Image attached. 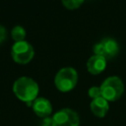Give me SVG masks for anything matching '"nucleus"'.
I'll list each match as a JSON object with an SVG mask.
<instances>
[{
    "label": "nucleus",
    "instance_id": "obj_1",
    "mask_svg": "<svg viewBox=\"0 0 126 126\" xmlns=\"http://www.w3.org/2000/svg\"><path fill=\"white\" fill-rule=\"evenodd\" d=\"M13 93L20 100L26 102L27 105L32 106V102L37 98L39 87L32 78L23 76L14 82Z\"/></svg>",
    "mask_w": 126,
    "mask_h": 126
},
{
    "label": "nucleus",
    "instance_id": "obj_2",
    "mask_svg": "<svg viewBox=\"0 0 126 126\" xmlns=\"http://www.w3.org/2000/svg\"><path fill=\"white\" fill-rule=\"evenodd\" d=\"M78 72L73 67L61 68L54 77V85L56 89L62 93L72 91L78 83Z\"/></svg>",
    "mask_w": 126,
    "mask_h": 126
},
{
    "label": "nucleus",
    "instance_id": "obj_3",
    "mask_svg": "<svg viewBox=\"0 0 126 126\" xmlns=\"http://www.w3.org/2000/svg\"><path fill=\"white\" fill-rule=\"evenodd\" d=\"M99 87L102 97L107 101L117 100L124 93V84L118 76L107 77Z\"/></svg>",
    "mask_w": 126,
    "mask_h": 126
},
{
    "label": "nucleus",
    "instance_id": "obj_4",
    "mask_svg": "<svg viewBox=\"0 0 126 126\" xmlns=\"http://www.w3.org/2000/svg\"><path fill=\"white\" fill-rule=\"evenodd\" d=\"M11 55L13 60L18 64H28L34 55V49L32 45L27 40L15 42L11 49Z\"/></svg>",
    "mask_w": 126,
    "mask_h": 126
},
{
    "label": "nucleus",
    "instance_id": "obj_5",
    "mask_svg": "<svg viewBox=\"0 0 126 126\" xmlns=\"http://www.w3.org/2000/svg\"><path fill=\"white\" fill-rule=\"evenodd\" d=\"M94 55L102 56L105 59H112L119 53V44L117 40L112 37L102 38L100 41L94 44Z\"/></svg>",
    "mask_w": 126,
    "mask_h": 126
},
{
    "label": "nucleus",
    "instance_id": "obj_6",
    "mask_svg": "<svg viewBox=\"0 0 126 126\" xmlns=\"http://www.w3.org/2000/svg\"><path fill=\"white\" fill-rule=\"evenodd\" d=\"M53 126H79V114L71 108H62L52 116Z\"/></svg>",
    "mask_w": 126,
    "mask_h": 126
},
{
    "label": "nucleus",
    "instance_id": "obj_7",
    "mask_svg": "<svg viewBox=\"0 0 126 126\" xmlns=\"http://www.w3.org/2000/svg\"><path fill=\"white\" fill-rule=\"evenodd\" d=\"M32 108L33 112L41 118L50 117V115L52 113V104H51L50 100L45 97H41V96L37 97L32 102Z\"/></svg>",
    "mask_w": 126,
    "mask_h": 126
},
{
    "label": "nucleus",
    "instance_id": "obj_8",
    "mask_svg": "<svg viewBox=\"0 0 126 126\" xmlns=\"http://www.w3.org/2000/svg\"><path fill=\"white\" fill-rule=\"evenodd\" d=\"M106 68V59L99 55H93L87 61V69L93 75L102 73Z\"/></svg>",
    "mask_w": 126,
    "mask_h": 126
},
{
    "label": "nucleus",
    "instance_id": "obj_9",
    "mask_svg": "<svg viewBox=\"0 0 126 126\" xmlns=\"http://www.w3.org/2000/svg\"><path fill=\"white\" fill-rule=\"evenodd\" d=\"M90 107H91V110L92 112L97 116V117H104L106 115V113L108 112V109H109V103L108 101L103 98L102 96L101 97H98V98H95V99H93L91 104H90Z\"/></svg>",
    "mask_w": 126,
    "mask_h": 126
},
{
    "label": "nucleus",
    "instance_id": "obj_10",
    "mask_svg": "<svg viewBox=\"0 0 126 126\" xmlns=\"http://www.w3.org/2000/svg\"><path fill=\"white\" fill-rule=\"evenodd\" d=\"M11 36L15 42L23 41V40H25V38L27 36L26 30L22 26H15L11 31Z\"/></svg>",
    "mask_w": 126,
    "mask_h": 126
},
{
    "label": "nucleus",
    "instance_id": "obj_11",
    "mask_svg": "<svg viewBox=\"0 0 126 126\" xmlns=\"http://www.w3.org/2000/svg\"><path fill=\"white\" fill-rule=\"evenodd\" d=\"M62 4L68 10H76L80 8L82 4H84V0H63Z\"/></svg>",
    "mask_w": 126,
    "mask_h": 126
},
{
    "label": "nucleus",
    "instance_id": "obj_12",
    "mask_svg": "<svg viewBox=\"0 0 126 126\" xmlns=\"http://www.w3.org/2000/svg\"><path fill=\"white\" fill-rule=\"evenodd\" d=\"M88 94L90 97H92L93 99H95V98H98V97H101V90H100V87H97V86H94V87H91L88 91Z\"/></svg>",
    "mask_w": 126,
    "mask_h": 126
},
{
    "label": "nucleus",
    "instance_id": "obj_13",
    "mask_svg": "<svg viewBox=\"0 0 126 126\" xmlns=\"http://www.w3.org/2000/svg\"><path fill=\"white\" fill-rule=\"evenodd\" d=\"M7 34H8V32H7L6 28L4 26L0 25V43H2L3 41H5L7 39Z\"/></svg>",
    "mask_w": 126,
    "mask_h": 126
},
{
    "label": "nucleus",
    "instance_id": "obj_14",
    "mask_svg": "<svg viewBox=\"0 0 126 126\" xmlns=\"http://www.w3.org/2000/svg\"><path fill=\"white\" fill-rule=\"evenodd\" d=\"M40 126H53V121H52V117H46L42 119V122L40 124Z\"/></svg>",
    "mask_w": 126,
    "mask_h": 126
}]
</instances>
